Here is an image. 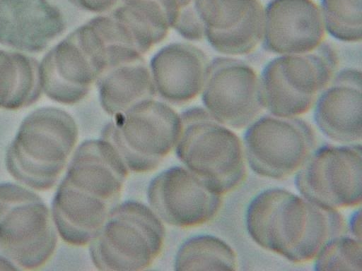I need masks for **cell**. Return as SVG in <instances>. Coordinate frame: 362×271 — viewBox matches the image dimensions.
Masks as SVG:
<instances>
[{
    "instance_id": "7402d4cb",
    "label": "cell",
    "mask_w": 362,
    "mask_h": 271,
    "mask_svg": "<svg viewBox=\"0 0 362 271\" xmlns=\"http://www.w3.org/2000/svg\"><path fill=\"white\" fill-rule=\"evenodd\" d=\"M41 93L39 63L23 52L0 49V109L27 107Z\"/></svg>"
},
{
    "instance_id": "9c48e42d",
    "label": "cell",
    "mask_w": 362,
    "mask_h": 271,
    "mask_svg": "<svg viewBox=\"0 0 362 271\" xmlns=\"http://www.w3.org/2000/svg\"><path fill=\"white\" fill-rule=\"evenodd\" d=\"M300 194L326 208L357 207L362 201L361 143L315 149L296 173Z\"/></svg>"
},
{
    "instance_id": "cb8c5ba5",
    "label": "cell",
    "mask_w": 362,
    "mask_h": 271,
    "mask_svg": "<svg viewBox=\"0 0 362 271\" xmlns=\"http://www.w3.org/2000/svg\"><path fill=\"white\" fill-rule=\"evenodd\" d=\"M325 30L344 42L362 40V0H321Z\"/></svg>"
},
{
    "instance_id": "3957f363",
    "label": "cell",
    "mask_w": 362,
    "mask_h": 271,
    "mask_svg": "<svg viewBox=\"0 0 362 271\" xmlns=\"http://www.w3.org/2000/svg\"><path fill=\"white\" fill-rule=\"evenodd\" d=\"M180 116L181 130L175 147L185 167L221 195L239 186L246 176V159L237 134L204 107L189 108Z\"/></svg>"
},
{
    "instance_id": "8fae6325",
    "label": "cell",
    "mask_w": 362,
    "mask_h": 271,
    "mask_svg": "<svg viewBox=\"0 0 362 271\" xmlns=\"http://www.w3.org/2000/svg\"><path fill=\"white\" fill-rule=\"evenodd\" d=\"M103 71L95 44L80 25L52 47L39 63L42 92L66 105L82 101Z\"/></svg>"
},
{
    "instance_id": "5b68a950",
    "label": "cell",
    "mask_w": 362,
    "mask_h": 271,
    "mask_svg": "<svg viewBox=\"0 0 362 271\" xmlns=\"http://www.w3.org/2000/svg\"><path fill=\"white\" fill-rule=\"evenodd\" d=\"M337 61L336 52L326 43L308 53L272 59L259 76L264 108L281 117L308 112L334 78Z\"/></svg>"
},
{
    "instance_id": "5bb4252c",
    "label": "cell",
    "mask_w": 362,
    "mask_h": 271,
    "mask_svg": "<svg viewBox=\"0 0 362 271\" xmlns=\"http://www.w3.org/2000/svg\"><path fill=\"white\" fill-rule=\"evenodd\" d=\"M320 8L313 0H272L264 8L262 44L279 55L317 49L325 37Z\"/></svg>"
},
{
    "instance_id": "603a6c76",
    "label": "cell",
    "mask_w": 362,
    "mask_h": 271,
    "mask_svg": "<svg viewBox=\"0 0 362 271\" xmlns=\"http://www.w3.org/2000/svg\"><path fill=\"white\" fill-rule=\"evenodd\" d=\"M238 257L233 248L221 239L209 234L188 239L179 248L175 270H236Z\"/></svg>"
},
{
    "instance_id": "83f0119b",
    "label": "cell",
    "mask_w": 362,
    "mask_h": 271,
    "mask_svg": "<svg viewBox=\"0 0 362 271\" xmlns=\"http://www.w3.org/2000/svg\"><path fill=\"white\" fill-rule=\"evenodd\" d=\"M18 267H15L13 262L9 261L8 259L0 255V270H17Z\"/></svg>"
},
{
    "instance_id": "9a60e30c",
    "label": "cell",
    "mask_w": 362,
    "mask_h": 271,
    "mask_svg": "<svg viewBox=\"0 0 362 271\" xmlns=\"http://www.w3.org/2000/svg\"><path fill=\"white\" fill-rule=\"evenodd\" d=\"M209 62L205 53L191 43L163 46L148 64L156 95L175 105L193 100L201 94Z\"/></svg>"
},
{
    "instance_id": "d6986e66",
    "label": "cell",
    "mask_w": 362,
    "mask_h": 271,
    "mask_svg": "<svg viewBox=\"0 0 362 271\" xmlns=\"http://www.w3.org/2000/svg\"><path fill=\"white\" fill-rule=\"evenodd\" d=\"M116 205L62 180L52 201V218L65 242L81 246L90 243Z\"/></svg>"
},
{
    "instance_id": "277c9868",
    "label": "cell",
    "mask_w": 362,
    "mask_h": 271,
    "mask_svg": "<svg viewBox=\"0 0 362 271\" xmlns=\"http://www.w3.org/2000/svg\"><path fill=\"white\" fill-rule=\"evenodd\" d=\"M164 239V226L153 210L127 200L112 210L90 242V255L100 270H143L157 258Z\"/></svg>"
},
{
    "instance_id": "30bf717a",
    "label": "cell",
    "mask_w": 362,
    "mask_h": 271,
    "mask_svg": "<svg viewBox=\"0 0 362 271\" xmlns=\"http://www.w3.org/2000/svg\"><path fill=\"white\" fill-rule=\"evenodd\" d=\"M201 95L210 115L230 128H247L264 109L255 70L228 56L209 62Z\"/></svg>"
},
{
    "instance_id": "d4e9b609",
    "label": "cell",
    "mask_w": 362,
    "mask_h": 271,
    "mask_svg": "<svg viewBox=\"0 0 362 271\" xmlns=\"http://www.w3.org/2000/svg\"><path fill=\"white\" fill-rule=\"evenodd\" d=\"M317 271H362V241L346 234L328 240L314 258Z\"/></svg>"
},
{
    "instance_id": "4316f807",
    "label": "cell",
    "mask_w": 362,
    "mask_h": 271,
    "mask_svg": "<svg viewBox=\"0 0 362 271\" xmlns=\"http://www.w3.org/2000/svg\"><path fill=\"white\" fill-rule=\"evenodd\" d=\"M346 227L350 232V235L361 240L362 226L361 207L358 208L351 214Z\"/></svg>"
},
{
    "instance_id": "ac0fdd59",
    "label": "cell",
    "mask_w": 362,
    "mask_h": 271,
    "mask_svg": "<svg viewBox=\"0 0 362 271\" xmlns=\"http://www.w3.org/2000/svg\"><path fill=\"white\" fill-rule=\"evenodd\" d=\"M128 168L107 140L83 141L76 150L64 180L91 195L117 205Z\"/></svg>"
},
{
    "instance_id": "e0dca14e",
    "label": "cell",
    "mask_w": 362,
    "mask_h": 271,
    "mask_svg": "<svg viewBox=\"0 0 362 271\" xmlns=\"http://www.w3.org/2000/svg\"><path fill=\"white\" fill-rule=\"evenodd\" d=\"M62 13L45 0H0V44L39 53L65 30Z\"/></svg>"
},
{
    "instance_id": "8992f818",
    "label": "cell",
    "mask_w": 362,
    "mask_h": 271,
    "mask_svg": "<svg viewBox=\"0 0 362 271\" xmlns=\"http://www.w3.org/2000/svg\"><path fill=\"white\" fill-rule=\"evenodd\" d=\"M113 117L101 138L116 148L128 169L138 173L156 169L175 146L181 130L180 114L154 97Z\"/></svg>"
},
{
    "instance_id": "2e32d148",
    "label": "cell",
    "mask_w": 362,
    "mask_h": 271,
    "mask_svg": "<svg viewBox=\"0 0 362 271\" xmlns=\"http://www.w3.org/2000/svg\"><path fill=\"white\" fill-rule=\"evenodd\" d=\"M314 120L329 139L341 144L361 143L362 73L345 68L336 74L317 99Z\"/></svg>"
},
{
    "instance_id": "ba28073f",
    "label": "cell",
    "mask_w": 362,
    "mask_h": 271,
    "mask_svg": "<svg viewBox=\"0 0 362 271\" xmlns=\"http://www.w3.org/2000/svg\"><path fill=\"white\" fill-rule=\"evenodd\" d=\"M246 162L260 176L282 179L296 173L315 149L311 126L298 116L266 114L247 127L243 138Z\"/></svg>"
},
{
    "instance_id": "ffe728a7",
    "label": "cell",
    "mask_w": 362,
    "mask_h": 271,
    "mask_svg": "<svg viewBox=\"0 0 362 271\" xmlns=\"http://www.w3.org/2000/svg\"><path fill=\"white\" fill-rule=\"evenodd\" d=\"M143 56L108 66L97 79L99 102L107 114L114 116L156 95L148 65Z\"/></svg>"
},
{
    "instance_id": "52a82bcc",
    "label": "cell",
    "mask_w": 362,
    "mask_h": 271,
    "mask_svg": "<svg viewBox=\"0 0 362 271\" xmlns=\"http://www.w3.org/2000/svg\"><path fill=\"white\" fill-rule=\"evenodd\" d=\"M55 224L41 198L13 183H0V248L25 270L42 266L57 242Z\"/></svg>"
},
{
    "instance_id": "7c38bea8",
    "label": "cell",
    "mask_w": 362,
    "mask_h": 271,
    "mask_svg": "<svg viewBox=\"0 0 362 271\" xmlns=\"http://www.w3.org/2000/svg\"><path fill=\"white\" fill-rule=\"evenodd\" d=\"M153 211L165 223L189 227L204 224L219 210L222 195L186 167L176 166L154 177L147 190Z\"/></svg>"
},
{
    "instance_id": "44dd1931",
    "label": "cell",
    "mask_w": 362,
    "mask_h": 271,
    "mask_svg": "<svg viewBox=\"0 0 362 271\" xmlns=\"http://www.w3.org/2000/svg\"><path fill=\"white\" fill-rule=\"evenodd\" d=\"M111 16L125 30L141 54L167 36L173 17L171 0H121Z\"/></svg>"
},
{
    "instance_id": "6da1fadb",
    "label": "cell",
    "mask_w": 362,
    "mask_h": 271,
    "mask_svg": "<svg viewBox=\"0 0 362 271\" xmlns=\"http://www.w3.org/2000/svg\"><path fill=\"white\" fill-rule=\"evenodd\" d=\"M245 226L259 246L296 263L313 260L328 240L347 231L338 210L282 188L265 189L252 199Z\"/></svg>"
},
{
    "instance_id": "484cf974",
    "label": "cell",
    "mask_w": 362,
    "mask_h": 271,
    "mask_svg": "<svg viewBox=\"0 0 362 271\" xmlns=\"http://www.w3.org/2000/svg\"><path fill=\"white\" fill-rule=\"evenodd\" d=\"M78 7L93 13H104L113 10L121 0H71Z\"/></svg>"
},
{
    "instance_id": "7a4b0ae2",
    "label": "cell",
    "mask_w": 362,
    "mask_h": 271,
    "mask_svg": "<svg viewBox=\"0 0 362 271\" xmlns=\"http://www.w3.org/2000/svg\"><path fill=\"white\" fill-rule=\"evenodd\" d=\"M74 119L65 110L37 109L21 124L6 155L8 173L33 189L52 188L63 171L78 140Z\"/></svg>"
},
{
    "instance_id": "4fadbf2b",
    "label": "cell",
    "mask_w": 362,
    "mask_h": 271,
    "mask_svg": "<svg viewBox=\"0 0 362 271\" xmlns=\"http://www.w3.org/2000/svg\"><path fill=\"white\" fill-rule=\"evenodd\" d=\"M192 6L216 52L245 55L262 42L264 8L259 0H193Z\"/></svg>"
}]
</instances>
